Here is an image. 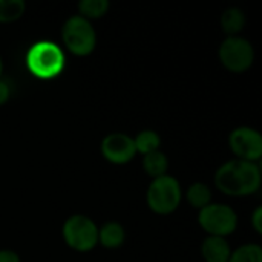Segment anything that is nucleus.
<instances>
[{"label":"nucleus","mask_w":262,"mask_h":262,"mask_svg":"<svg viewBox=\"0 0 262 262\" xmlns=\"http://www.w3.org/2000/svg\"><path fill=\"white\" fill-rule=\"evenodd\" d=\"M28 71L40 80H52L58 77L66 68V57L63 49L49 40L34 43L26 52Z\"/></svg>","instance_id":"2"},{"label":"nucleus","mask_w":262,"mask_h":262,"mask_svg":"<svg viewBox=\"0 0 262 262\" xmlns=\"http://www.w3.org/2000/svg\"><path fill=\"white\" fill-rule=\"evenodd\" d=\"M143 169L146 175H149L152 180L160 178L163 175H167L169 169V160L164 152L155 150L143 157Z\"/></svg>","instance_id":"13"},{"label":"nucleus","mask_w":262,"mask_h":262,"mask_svg":"<svg viewBox=\"0 0 262 262\" xmlns=\"http://www.w3.org/2000/svg\"><path fill=\"white\" fill-rule=\"evenodd\" d=\"M61 236L69 249L86 253L98 244V227L89 216L72 215L63 223Z\"/></svg>","instance_id":"5"},{"label":"nucleus","mask_w":262,"mask_h":262,"mask_svg":"<svg viewBox=\"0 0 262 262\" xmlns=\"http://www.w3.org/2000/svg\"><path fill=\"white\" fill-rule=\"evenodd\" d=\"M111 3L107 0H81L78 3V15L84 17L86 20L101 18L107 14Z\"/></svg>","instance_id":"16"},{"label":"nucleus","mask_w":262,"mask_h":262,"mask_svg":"<svg viewBox=\"0 0 262 262\" xmlns=\"http://www.w3.org/2000/svg\"><path fill=\"white\" fill-rule=\"evenodd\" d=\"M229 147L236 160L258 163L262 157V135L249 126L236 127L229 135Z\"/></svg>","instance_id":"8"},{"label":"nucleus","mask_w":262,"mask_h":262,"mask_svg":"<svg viewBox=\"0 0 262 262\" xmlns=\"http://www.w3.org/2000/svg\"><path fill=\"white\" fill-rule=\"evenodd\" d=\"M252 227L258 235H262V206H258L252 213Z\"/></svg>","instance_id":"19"},{"label":"nucleus","mask_w":262,"mask_h":262,"mask_svg":"<svg viewBox=\"0 0 262 262\" xmlns=\"http://www.w3.org/2000/svg\"><path fill=\"white\" fill-rule=\"evenodd\" d=\"M26 9L23 0H0V23L17 21Z\"/></svg>","instance_id":"17"},{"label":"nucleus","mask_w":262,"mask_h":262,"mask_svg":"<svg viewBox=\"0 0 262 262\" xmlns=\"http://www.w3.org/2000/svg\"><path fill=\"white\" fill-rule=\"evenodd\" d=\"M216 189L227 196H249L261 189L262 173L258 163L230 160L215 172Z\"/></svg>","instance_id":"1"},{"label":"nucleus","mask_w":262,"mask_h":262,"mask_svg":"<svg viewBox=\"0 0 262 262\" xmlns=\"http://www.w3.org/2000/svg\"><path fill=\"white\" fill-rule=\"evenodd\" d=\"M61 40L66 49L77 55L86 57L97 46V32L89 20L81 15H71L61 26Z\"/></svg>","instance_id":"4"},{"label":"nucleus","mask_w":262,"mask_h":262,"mask_svg":"<svg viewBox=\"0 0 262 262\" xmlns=\"http://www.w3.org/2000/svg\"><path fill=\"white\" fill-rule=\"evenodd\" d=\"M2 74H3V60L0 57V78H2Z\"/></svg>","instance_id":"22"},{"label":"nucleus","mask_w":262,"mask_h":262,"mask_svg":"<svg viewBox=\"0 0 262 262\" xmlns=\"http://www.w3.org/2000/svg\"><path fill=\"white\" fill-rule=\"evenodd\" d=\"M218 57L227 71L243 74L252 68L255 61V49L253 45L244 37H226L220 45Z\"/></svg>","instance_id":"7"},{"label":"nucleus","mask_w":262,"mask_h":262,"mask_svg":"<svg viewBox=\"0 0 262 262\" xmlns=\"http://www.w3.org/2000/svg\"><path fill=\"white\" fill-rule=\"evenodd\" d=\"M126 241V230L118 221H107L98 229V244L107 250L120 249Z\"/></svg>","instance_id":"11"},{"label":"nucleus","mask_w":262,"mask_h":262,"mask_svg":"<svg viewBox=\"0 0 262 262\" xmlns=\"http://www.w3.org/2000/svg\"><path fill=\"white\" fill-rule=\"evenodd\" d=\"M100 150H101L103 158L107 163L117 164V166L130 163L137 155L134 138L123 132H114V134L106 135L101 140Z\"/></svg>","instance_id":"9"},{"label":"nucleus","mask_w":262,"mask_h":262,"mask_svg":"<svg viewBox=\"0 0 262 262\" xmlns=\"http://www.w3.org/2000/svg\"><path fill=\"white\" fill-rule=\"evenodd\" d=\"M198 224L209 236L227 238L238 229V215L227 204L210 203L198 212Z\"/></svg>","instance_id":"6"},{"label":"nucleus","mask_w":262,"mask_h":262,"mask_svg":"<svg viewBox=\"0 0 262 262\" xmlns=\"http://www.w3.org/2000/svg\"><path fill=\"white\" fill-rule=\"evenodd\" d=\"M134 144H135L137 154H141L144 157V155H147L150 152L160 150L161 138L155 130L146 129V130L138 132L137 137H134Z\"/></svg>","instance_id":"15"},{"label":"nucleus","mask_w":262,"mask_h":262,"mask_svg":"<svg viewBox=\"0 0 262 262\" xmlns=\"http://www.w3.org/2000/svg\"><path fill=\"white\" fill-rule=\"evenodd\" d=\"M0 262H21L20 256L12 250H0Z\"/></svg>","instance_id":"21"},{"label":"nucleus","mask_w":262,"mask_h":262,"mask_svg":"<svg viewBox=\"0 0 262 262\" xmlns=\"http://www.w3.org/2000/svg\"><path fill=\"white\" fill-rule=\"evenodd\" d=\"M186 200L193 209L201 210L212 203V189L206 183L196 181L186 190Z\"/></svg>","instance_id":"14"},{"label":"nucleus","mask_w":262,"mask_h":262,"mask_svg":"<svg viewBox=\"0 0 262 262\" xmlns=\"http://www.w3.org/2000/svg\"><path fill=\"white\" fill-rule=\"evenodd\" d=\"M183 200V190L180 181L172 175H163L152 180L146 192L147 207L157 215L173 213Z\"/></svg>","instance_id":"3"},{"label":"nucleus","mask_w":262,"mask_h":262,"mask_svg":"<svg viewBox=\"0 0 262 262\" xmlns=\"http://www.w3.org/2000/svg\"><path fill=\"white\" fill-rule=\"evenodd\" d=\"M229 262H262V247L256 243L243 244L236 250H232Z\"/></svg>","instance_id":"18"},{"label":"nucleus","mask_w":262,"mask_h":262,"mask_svg":"<svg viewBox=\"0 0 262 262\" xmlns=\"http://www.w3.org/2000/svg\"><path fill=\"white\" fill-rule=\"evenodd\" d=\"M201 258L206 262H229L232 249L226 238L207 236L201 243Z\"/></svg>","instance_id":"10"},{"label":"nucleus","mask_w":262,"mask_h":262,"mask_svg":"<svg viewBox=\"0 0 262 262\" xmlns=\"http://www.w3.org/2000/svg\"><path fill=\"white\" fill-rule=\"evenodd\" d=\"M220 23H221V29L224 34H227L229 37H235L246 26V14L243 12V9H239L236 6L227 8L221 14Z\"/></svg>","instance_id":"12"},{"label":"nucleus","mask_w":262,"mask_h":262,"mask_svg":"<svg viewBox=\"0 0 262 262\" xmlns=\"http://www.w3.org/2000/svg\"><path fill=\"white\" fill-rule=\"evenodd\" d=\"M9 98H11V86L0 78V106L8 103Z\"/></svg>","instance_id":"20"}]
</instances>
